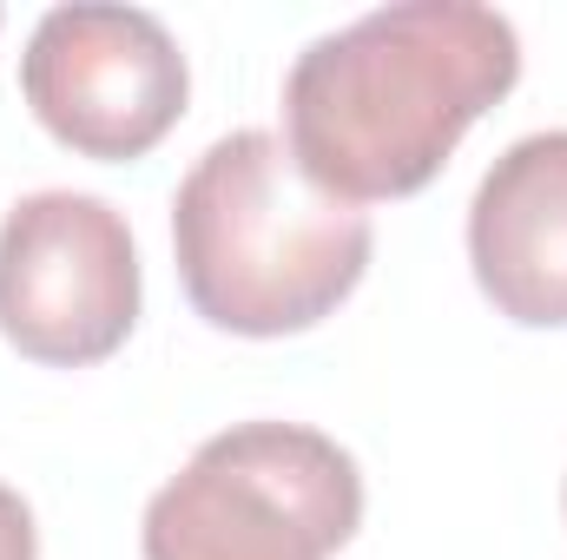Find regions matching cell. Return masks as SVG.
Wrapping results in <instances>:
<instances>
[{
	"label": "cell",
	"mask_w": 567,
	"mask_h": 560,
	"mask_svg": "<svg viewBox=\"0 0 567 560\" xmlns=\"http://www.w3.org/2000/svg\"><path fill=\"white\" fill-rule=\"evenodd\" d=\"M522 80V40L475 0H396L310 40L284 80V145L343 205L410 198Z\"/></svg>",
	"instance_id": "obj_1"
},
{
	"label": "cell",
	"mask_w": 567,
	"mask_h": 560,
	"mask_svg": "<svg viewBox=\"0 0 567 560\" xmlns=\"http://www.w3.org/2000/svg\"><path fill=\"white\" fill-rule=\"evenodd\" d=\"M370 211L323 191L297 152L245 126L205 145L172 198V258L192 310L231 336H297L370 271Z\"/></svg>",
	"instance_id": "obj_2"
},
{
	"label": "cell",
	"mask_w": 567,
	"mask_h": 560,
	"mask_svg": "<svg viewBox=\"0 0 567 560\" xmlns=\"http://www.w3.org/2000/svg\"><path fill=\"white\" fill-rule=\"evenodd\" d=\"M363 528L350 448L303 422H238L145 501V560H330Z\"/></svg>",
	"instance_id": "obj_3"
},
{
	"label": "cell",
	"mask_w": 567,
	"mask_h": 560,
	"mask_svg": "<svg viewBox=\"0 0 567 560\" xmlns=\"http://www.w3.org/2000/svg\"><path fill=\"white\" fill-rule=\"evenodd\" d=\"M140 323V251L93 191H33L0 218V336L47 370L106 363Z\"/></svg>",
	"instance_id": "obj_4"
},
{
	"label": "cell",
	"mask_w": 567,
	"mask_h": 560,
	"mask_svg": "<svg viewBox=\"0 0 567 560\" xmlns=\"http://www.w3.org/2000/svg\"><path fill=\"white\" fill-rule=\"evenodd\" d=\"M33 120L80 158H145L185 113L192 73L178 40L145 7H53L20 53Z\"/></svg>",
	"instance_id": "obj_5"
},
{
	"label": "cell",
	"mask_w": 567,
	"mask_h": 560,
	"mask_svg": "<svg viewBox=\"0 0 567 560\" xmlns=\"http://www.w3.org/2000/svg\"><path fill=\"white\" fill-rule=\"evenodd\" d=\"M468 265L508 323H567V133H528L488 165L468 205Z\"/></svg>",
	"instance_id": "obj_6"
},
{
	"label": "cell",
	"mask_w": 567,
	"mask_h": 560,
	"mask_svg": "<svg viewBox=\"0 0 567 560\" xmlns=\"http://www.w3.org/2000/svg\"><path fill=\"white\" fill-rule=\"evenodd\" d=\"M0 560H40V528H33V508L0 481Z\"/></svg>",
	"instance_id": "obj_7"
}]
</instances>
